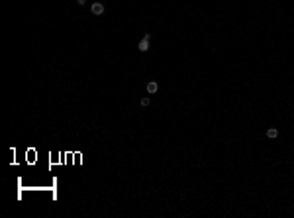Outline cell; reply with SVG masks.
<instances>
[{
	"label": "cell",
	"instance_id": "1",
	"mask_svg": "<svg viewBox=\"0 0 294 218\" xmlns=\"http://www.w3.org/2000/svg\"><path fill=\"white\" fill-rule=\"evenodd\" d=\"M90 10H92V14H94V16H102V14H104V6H102L100 2H92Z\"/></svg>",
	"mask_w": 294,
	"mask_h": 218
},
{
	"label": "cell",
	"instance_id": "2",
	"mask_svg": "<svg viewBox=\"0 0 294 218\" xmlns=\"http://www.w3.org/2000/svg\"><path fill=\"white\" fill-rule=\"evenodd\" d=\"M137 47H139V51H147V49H149V33H145V35H143V40L139 41Z\"/></svg>",
	"mask_w": 294,
	"mask_h": 218
},
{
	"label": "cell",
	"instance_id": "4",
	"mask_svg": "<svg viewBox=\"0 0 294 218\" xmlns=\"http://www.w3.org/2000/svg\"><path fill=\"white\" fill-rule=\"evenodd\" d=\"M267 136H269L271 140H275V137H278V130L277 128H269L267 130Z\"/></svg>",
	"mask_w": 294,
	"mask_h": 218
},
{
	"label": "cell",
	"instance_id": "6",
	"mask_svg": "<svg viewBox=\"0 0 294 218\" xmlns=\"http://www.w3.org/2000/svg\"><path fill=\"white\" fill-rule=\"evenodd\" d=\"M77 4H81V6H84V4H86V0H77Z\"/></svg>",
	"mask_w": 294,
	"mask_h": 218
},
{
	"label": "cell",
	"instance_id": "3",
	"mask_svg": "<svg viewBox=\"0 0 294 218\" xmlns=\"http://www.w3.org/2000/svg\"><path fill=\"white\" fill-rule=\"evenodd\" d=\"M157 90H159V85H157L155 81H149V83H147V92H149V94H155Z\"/></svg>",
	"mask_w": 294,
	"mask_h": 218
},
{
	"label": "cell",
	"instance_id": "5",
	"mask_svg": "<svg viewBox=\"0 0 294 218\" xmlns=\"http://www.w3.org/2000/svg\"><path fill=\"white\" fill-rule=\"evenodd\" d=\"M149 102H151L149 98H143V100H141V106H149Z\"/></svg>",
	"mask_w": 294,
	"mask_h": 218
}]
</instances>
